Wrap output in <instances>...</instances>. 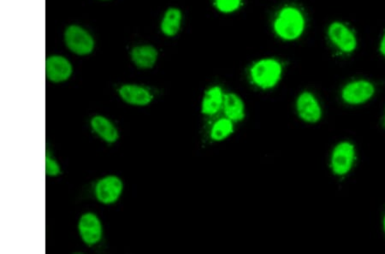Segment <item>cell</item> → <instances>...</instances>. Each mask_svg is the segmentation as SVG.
Instances as JSON below:
<instances>
[{
    "mask_svg": "<svg viewBox=\"0 0 385 254\" xmlns=\"http://www.w3.org/2000/svg\"><path fill=\"white\" fill-rule=\"evenodd\" d=\"M223 110L226 117L233 121H241L245 117L244 101L235 94L224 95Z\"/></svg>",
    "mask_w": 385,
    "mask_h": 254,
    "instance_id": "cell-15",
    "label": "cell"
},
{
    "mask_svg": "<svg viewBox=\"0 0 385 254\" xmlns=\"http://www.w3.org/2000/svg\"><path fill=\"white\" fill-rule=\"evenodd\" d=\"M92 130L105 141L110 143L116 142L119 138V131L115 125L108 118L104 116H95L90 121Z\"/></svg>",
    "mask_w": 385,
    "mask_h": 254,
    "instance_id": "cell-13",
    "label": "cell"
},
{
    "mask_svg": "<svg viewBox=\"0 0 385 254\" xmlns=\"http://www.w3.org/2000/svg\"><path fill=\"white\" fill-rule=\"evenodd\" d=\"M355 159V150L351 142H341L331 155V168L337 176H344L351 170Z\"/></svg>",
    "mask_w": 385,
    "mask_h": 254,
    "instance_id": "cell-4",
    "label": "cell"
},
{
    "mask_svg": "<svg viewBox=\"0 0 385 254\" xmlns=\"http://www.w3.org/2000/svg\"><path fill=\"white\" fill-rule=\"evenodd\" d=\"M61 173L59 164L52 157L46 155V174L48 177H57Z\"/></svg>",
    "mask_w": 385,
    "mask_h": 254,
    "instance_id": "cell-19",
    "label": "cell"
},
{
    "mask_svg": "<svg viewBox=\"0 0 385 254\" xmlns=\"http://www.w3.org/2000/svg\"><path fill=\"white\" fill-rule=\"evenodd\" d=\"M384 230H385V218H384Z\"/></svg>",
    "mask_w": 385,
    "mask_h": 254,
    "instance_id": "cell-22",
    "label": "cell"
},
{
    "mask_svg": "<svg viewBox=\"0 0 385 254\" xmlns=\"http://www.w3.org/2000/svg\"><path fill=\"white\" fill-rule=\"evenodd\" d=\"M283 67L276 59H267L259 61L252 67L250 74L253 81L259 88L269 89L279 81Z\"/></svg>",
    "mask_w": 385,
    "mask_h": 254,
    "instance_id": "cell-2",
    "label": "cell"
},
{
    "mask_svg": "<svg viewBox=\"0 0 385 254\" xmlns=\"http://www.w3.org/2000/svg\"><path fill=\"white\" fill-rule=\"evenodd\" d=\"M234 131L233 121L229 118H221L217 120L211 130V137L213 141H221L230 137Z\"/></svg>",
    "mask_w": 385,
    "mask_h": 254,
    "instance_id": "cell-17",
    "label": "cell"
},
{
    "mask_svg": "<svg viewBox=\"0 0 385 254\" xmlns=\"http://www.w3.org/2000/svg\"><path fill=\"white\" fill-rule=\"evenodd\" d=\"M380 51H381V52L383 53V55L385 56V34H384V37L382 39V41H381Z\"/></svg>",
    "mask_w": 385,
    "mask_h": 254,
    "instance_id": "cell-20",
    "label": "cell"
},
{
    "mask_svg": "<svg viewBox=\"0 0 385 254\" xmlns=\"http://www.w3.org/2000/svg\"><path fill=\"white\" fill-rule=\"evenodd\" d=\"M224 98V95L219 87L209 88L202 100V113L206 116L215 115L223 109Z\"/></svg>",
    "mask_w": 385,
    "mask_h": 254,
    "instance_id": "cell-14",
    "label": "cell"
},
{
    "mask_svg": "<svg viewBox=\"0 0 385 254\" xmlns=\"http://www.w3.org/2000/svg\"><path fill=\"white\" fill-rule=\"evenodd\" d=\"M119 94L124 102L132 106H148L153 99V95L148 89L135 84L121 86Z\"/></svg>",
    "mask_w": 385,
    "mask_h": 254,
    "instance_id": "cell-11",
    "label": "cell"
},
{
    "mask_svg": "<svg viewBox=\"0 0 385 254\" xmlns=\"http://www.w3.org/2000/svg\"><path fill=\"white\" fill-rule=\"evenodd\" d=\"M64 42L71 52L77 55H90L95 48V41L83 28L71 25L64 32Z\"/></svg>",
    "mask_w": 385,
    "mask_h": 254,
    "instance_id": "cell-3",
    "label": "cell"
},
{
    "mask_svg": "<svg viewBox=\"0 0 385 254\" xmlns=\"http://www.w3.org/2000/svg\"><path fill=\"white\" fill-rule=\"evenodd\" d=\"M123 182L116 176L103 177L97 182L95 188L96 199L105 205L115 203L122 194Z\"/></svg>",
    "mask_w": 385,
    "mask_h": 254,
    "instance_id": "cell-5",
    "label": "cell"
},
{
    "mask_svg": "<svg viewBox=\"0 0 385 254\" xmlns=\"http://www.w3.org/2000/svg\"><path fill=\"white\" fill-rule=\"evenodd\" d=\"M328 35L333 44L341 51L352 52L357 46V39L347 26L341 23H333L328 30Z\"/></svg>",
    "mask_w": 385,
    "mask_h": 254,
    "instance_id": "cell-9",
    "label": "cell"
},
{
    "mask_svg": "<svg viewBox=\"0 0 385 254\" xmlns=\"http://www.w3.org/2000/svg\"><path fill=\"white\" fill-rule=\"evenodd\" d=\"M298 115L303 121L309 124H315L322 117V110L315 96L309 92H302L297 101Z\"/></svg>",
    "mask_w": 385,
    "mask_h": 254,
    "instance_id": "cell-10",
    "label": "cell"
},
{
    "mask_svg": "<svg viewBox=\"0 0 385 254\" xmlns=\"http://www.w3.org/2000/svg\"><path fill=\"white\" fill-rule=\"evenodd\" d=\"M78 231L83 241L89 246L97 244L102 238L101 222L92 213H85L81 217Z\"/></svg>",
    "mask_w": 385,
    "mask_h": 254,
    "instance_id": "cell-7",
    "label": "cell"
},
{
    "mask_svg": "<svg viewBox=\"0 0 385 254\" xmlns=\"http://www.w3.org/2000/svg\"><path fill=\"white\" fill-rule=\"evenodd\" d=\"M375 92L374 86L367 81H355L345 86L342 91V97L349 105H361L368 101Z\"/></svg>",
    "mask_w": 385,
    "mask_h": 254,
    "instance_id": "cell-6",
    "label": "cell"
},
{
    "mask_svg": "<svg viewBox=\"0 0 385 254\" xmlns=\"http://www.w3.org/2000/svg\"><path fill=\"white\" fill-rule=\"evenodd\" d=\"M183 15L180 10L170 8L164 16L161 21V31L166 37H172L180 30Z\"/></svg>",
    "mask_w": 385,
    "mask_h": 254,
    "instance_id": "cell-16",
    "label": "cell"
},
{
    "mask_svg": "<svg viewBox=\"0 0 385 254\" xmlns=\"http://www.w3.org/2000/svg\"><path fill=\"white\" fill-rule=\"evenodd\" d=\"M72 66L64 57L53 55L46 60V78L55 84L67 81L72 75Z\"/></svg>",
    "mask_w": 385,
    "mask_h": 254,
    "instance_id": "cell-8",
    "label": "cell"
},
{
    "mask_svg": "<svg viewBox=\"0 0 385 254\" xmlns=\"http://www.w3.org/2000/svg\"><path fill=\"white\" fill-rule=\"evenodd\" d=\"M101 1H108V0H101Z\"/></svg>",
    "mask_w": 385,
    "mask_h": 254,
    "instance_id": "cell-21",
    "label": "cell"
},
{
    "mask_svg": "<svg viewBox=\"0 0 385 254\" xmlns=\"http://www.w3.org/2000/svg\"><path fill=\"white\" fill-rule=\"evenodd\" d=\"M131 59L139 69H152L158 59V51L152 46H139L132 49Z\"/></svg>",
    "mask_w": 385,
    "mask_h": 254,
    "instance_id": "cell-12",
    "label": "cell"
},
{
    "mask_svg": "<svg viewBox=\"0 0 385 254\" xmlns=\"http://www.w3.org/2000/svg\"><path fill=\"white\" fill-rule=\"evenodd\" d=\"M304 28V17L297 8L292 6L282 10L274 21V30L278 37L286 41H294L301 37Z\"/></svg>",
    "mask_w": 385,
    "mask_h": 254,
    "instance_id": "cell-1",
    "label": "cell"
},
{
    "mask_svg": "<svg viewBox=\"0 0 385 254\" xmlns=\"http://www.w3.org/2000/svg\"><path fill=\"white\" fill-rule=\"evenodd\" d=\"M241 3V0H215L217 8L224 13L235 12L240 7Z\"/></svg>",
    "mask_w": 385,
    "mask_h": 254,
    "instance_id": "cell-18",
    "label": "cell"
}]
</instances>
